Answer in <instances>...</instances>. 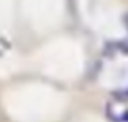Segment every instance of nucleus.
<instances>
[{"label":"nucleus","mask_w":128,"mask_h":122,"mask_svg":"<svg viewBox=\"0 0 128 122\" xmlns=\"http://www.w3.org/2000/svg\"><path fill=\"white\" fill-rule=\"evenodd\" d=\"M125 22H127V24H128V15H127V16H125ZM127 27H128V26H127Z\"/></svg>","instance_id":"f257e3e1"}]
</instances>
